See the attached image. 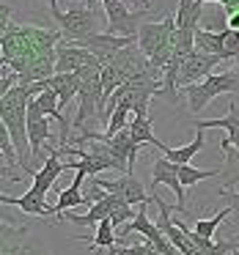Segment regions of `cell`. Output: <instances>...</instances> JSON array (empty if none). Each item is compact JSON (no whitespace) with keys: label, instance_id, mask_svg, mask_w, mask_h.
<instances>
[{"label":"cell","instance_id":"cell-19","mask_svg":"<svg viewBox=\"0 0 239 255\" xmlns=\"http://www.w3.org/2000/svg\"><path fill=\"white\" fill-rule=\"evenodd\" d=\"M0 255H41V250L36 247L30 239H25V231L22 228H17V231H11V228H3V253Z\"/></svg>","mask_w":239,"mask_h":255},{"label":"cell","instance_id":"cell-31","mask_svg":"<svg viewBox=\"0 0 239 255\" xmlns=\"http://www.w3.org/2000/svg\"><path fill=\"white\" fill-rule=\"evenodd\" d=\"M220 198L226 200V206L231 209V217H237L239 220V192H234V189H220Z\"/></svg>","mask_w":239,"mask_h":255},{"label":"cell","instance_id":"cell-2","mask_svg":"<svg viewBox=\"0 0 239 255\" xmlns=\"http://www.w3.org/2000/svg\"><path fill=\"white\" fill-rule=\"evenodd\" d=\"M30 99H33L30 85H17L6 96H0V124L11 134V143L17 148L19 159H22V170L28 176H36L39 167L30 165L33 154H30V140H28V105H30Z\"/></svg>","mask_w":239,"mask_h":255},{"label":"cell","instance_id":"cell-34","mask_svg":"<svg viewBox=\"0 0 239 255\" xmlns=\"http://www.w3.org/2000/svg\"><path fill=\"white\" fill-rule=\"evenodd\" d=\"M83 6H88V8H99L102 6V0H80ZM74 6H77V0H74Z\"/></svg>","mask_w":239,"mask_h":255},{"label":"cell","instance_id":"cell-37","mask_svg":"<svg viewBox=\"0 0 239 255\" xmlns=\"http://www.w3.org/2000/svg\"><path fill=\"white\" fill-rule=\"evenodd\" d=\"M234 239H237V242H239V233H237V236H234Z\"/></svg>","mask_w":239,"mask_h":255},{"label":"cell","instance_id":"cell-20","mask_svg":"<svg viewBox=\"0 0 239 255\" xmlns=\"http://www.w3.org/2000/svg\"><path fill=\"white\" fill-rule=\"evenodd\" d=\"M204 17V6L198 0H179L176 8V30L179 33H195Z\"/></svg>","mask_w":239,"mask_h":255},{"label":"cell","instance_id":"cell-29","mask_svg":"<svg viewBox=\"0 0 239 255\" xmlns=\"http://www.w3.org/2000/svg\"><path fill=\"white\" fill-rule=\"evenodd\" d=\"M19 85V74L14 72L11 66H6V63H0V96H6L11 88H17Z\"/></svg>","mask_w":239,"mask_h":255},{"label":"cell","instance_id":"cell-28","mask_svg":"<svg viewBox=\"0 0 239 255\" xmlns=\"http://www.w3.org/2000/svg\"><path fill=\"white\" fill-rule=\"evenodd\" d=\"M110 255H165V253H160L151 242H146V244H129V247H121V244H118Z\"/></svg>","mask_w":239,"mask_h":255},{"label":"cell","instance_id":"cell-14","mask_svg":"<svg viewBox=\"0 0 239 255\" xmlns=\"http://www.w3.org/2000/svg\"><path fill=\"white\" fill-rule=\"evenodd\" d=\"M102 69L99 58H94L91 52L80 50L77 44H66L61 41L55 50V74H72V72H80V69Z\"/></svg>","mask_w":239,"mask_h":255},{"label":"cell","instance_id":"cell-16","mask_svg":"<svg viewBox=\"0 0 239 255\" xmlns=\"http://www.w3.org/2000/svg\"><path fill=\"white\" fill-rule=\"evenodd\" d=\"M0 203L17 206L19 211H25V214H30V217H58L55 206H52L47 198L36 195L33 189H28V192L19 195V198H8V195H0Z\"/></svg>","mask_w":239,"mask_h":255},{"label":"cell","instance_id":"cell-15","mask_svg":"<svg viewBox=\"0 0 239 255\" xmlns=\"http://www.w3.org/2000/svg\"><path fill=\"white\" fill-rule=\"evenodd\" d=\"M50 121L52 118L44 116V113L39 110V105L30 99V105H28V140H30V154H33V159L41 154V148L52 140Z\"/></svg>","mask_w":239,"mask_h":255},{"label":"cell","instance_id":"cell-17","mask_svg":"<svg viewBox=\"0 0 239 255\" xmlns=\"http://www.w3.org/2000/svg\"><path fill=\"white\" fill-rule=\"evenodd\" d=\"M80 85H83L80 72H72V74H52V77L44 80V88L55 91L58 99H61V113L66 110V105L80 94Z\"/></svg>","mask_w":239,"mask_h":255},{"label":"cell","instance_id":"cell-12","mask_svg":"<svg viewBox=\"0 0 239 255\" xmlns=\"http://www.w3.org/2000/svg\"><path fill=\"white\" fill-rule=\"evenodd\" d=\"M63 156H66V151L61 148V145H55V148H50V156H47V162L39 167V173L33 176V192L41 195V198H47V192H50L52 187H58V176H61L66 167H72V162H63Z\"/></svg>","mask_w":239,"mask_h":255},{"label":"cell","instance_id":"cell-9","mask_svg":"<svg viewBox=\"0 0 239 255\" xmlns=\"http://www.w3.org/2000/svg\"><path fill=\"white\" fill-rule=\"evenodd\" d=\"M94 181L99 184V187L105 189V192L118 195V198H121L127 206H146L149 200L154 203V195H146L143 184H140L138 178H135V173H124L121 178H116V181H107V178L96 176Z\"/></svg>","mask_w":239,"mask_h":255},{"label":"cell","instance_id":"cell-21","mask_svg":"<svg viewBox=\"0 0 239 255\" xmlns=\"http://www.w3.org/2000/svg\"><path fill=\"white\" fill-rule=\"evenodd\" d=\"M195 50L226 61V41H223V33H215V30H204V28L195 30Z\"/></svg>","mask_w":239,"mask_h":255},{"label":"cell","instance_id":"cell-5","mask_svg":"<svg viewBox=\"0 0 239 255\" xmlns=\"http://www.w3.org/2000/svg\"><path fill=\"white\" fill-rule=\"evenodd\" d=\"M237 91H239V69H226V72L209 74L204 83L184 88V96H187L190 113H201L212 99H217L223 94H237Z\"/></svg>","mask_w":239,"mask_h":255},{"label":"cell","instance_id":"cell-7","mask_svg":"<svg viewBox=\"0 0 239 255\" xmlns=\"http://www.w3.org/2000/svg\"><path fill=\"white\" fill-rule=\"evenodd\" d=\"M220 63H223V58L193 50L182 61V69H179V88H190V85H195V83H204L209 74H215V69L220 66Z\"/></svg>","mask_w":239,"mask_h":255},{"label":"cell","instance_id":"cell-8","mask_svg":"<svg viewBox=\"0 0 239 255\" xmlns=\"http://www.w3.org/2000/svg\"><path fill=\"white\" fill-rule=\"evenodd\" d=\"M132 44H138V39H124V36H113V33H96V36H91V39L80 41L77 47L85 52H91L94 58H99L102 66H107V63H113Z\"/></svg>","mask_w":239,"mask_h":255},{"label":"cell","instance_id":"cell-30","mask_svg":"<svg viewBox=\"0 0 239 255\" xmlns=\"http://www.w3.org/2000/svg\"><path fill=\"white\" fill-rule=\"evenodd\" d=\"M223 41H226V61H239V30L226 28Z\"/></svg>","mask_w":239,"mask_h":255},{"label":"cell","instance_id":"cell-32","mask_svg":"<svg viewBox=\"0 0 239 255\" xmlns=\"http://www.w3.org/2000/svg\"><path fill=\"white\" fill-rule=\"evenodd\" d=\"M198 3H201V6H204V3H217V6L228 14V17L239 11V0H198Z\"/></svg>","mask_w":239,"mask_h":255},{"label":"cell","instance_id":"cell-22","mask_svg":"<svg viewBox=\"0 0 239 255\" xmlns=\"http://www.w3.org/2000/svg\"><path fill=\"white\" fill-rule=\"evenodd\" d=\"M204 129H198V134L193 137V143L190 145H182V148H171L168 145L162 154H165V159H171V162H176V165H190L193 162V156L198 154V151H204Z\"/></svg>","mask_w":239,"mask_h":255},{"label":"cell","instance_id":"cell-35","mask_svg":"<svg viewBox=\"0 0 239 255\" xmlns=\"http://www.w3.org/2000/svg\"><path fill=\"white\" fill-rule=\"evenodd\" d=\"M41 3L47 6V11H50V8H58V0H41Z\"/></svg>","mask_w":239,"mask_h":255},{"label":"cell","instance_id":"cell-6","mask_svg":"<svg viewBox=\"0 0 239 255\" xmlns=\"http://www.w3.org/2000/svg\"><path fill=\"white\" fill-rule=\"evenodd\" d=\"M102 8H105V33L124 36V39H138L146 17L151 14V11H132L121 0H102Z\"/></svg>","mask_w":239,"mask_h":255},{"label":"cell","instance_id":"cell-26","mask_svg":"<svg viewBox=\"0 0 239 255\" xmlns=\"http://www.w3.org/2000/svg\"><path fill=\"white\" fill-rule=\"evenodd\" d=\"M215 176H220V170H198L193 165H179V178H182L184 189H193L198 181H206V178H215Z\"/></svg>","mask_w":239,"mask_h":255},{"label":"cell","instance_id":"cell-27","mask_svg":"<svg viewBox=\"0 0 239 255\" xmlns=\"http://www.w3.org/2000/svg\"><path fill=\"white\" fill-rule=\"evenodd\" d=\"M0 151H3V162H6V165L22 167V159H19L17 148H14V143H11V134L6 132V127H3V124H0Z\"/></svg>","mask_w":239,"mask_h":255},{"label":"cell","instance_id":"cell-24","mask_svg":"<svg viewBox=\"0 0 239 255\" xmlns=\"http://www.w3.org/2000/svg\"><path fill=\"white\" fill-rule=\"evenodd\" d=\"M220 178L226 184V189H234L239 184V148L226 151V159H223V167H220Z\"/></svg>","mask_w":239,"mask_h":255},{"label":"cell","instance_id":"cell-38","mask_svg":"<svg viewBox=\"0 0 239 255\" xmlns=\"http://www.w3.org/2000/svg\"><path fill=\"white\" fill-rule=\"evenodd\" d=\"M149 3H151V0H149Z\"/></svg>","mask_w":239,"mask_h":255},{"label":"cell","instance_id":"cell-1","mask_svg":"<svg viewBox=\"0 0 239 255\" xmlns=\"http://www.w3.org/2000/svg\"><path fill=\"white\" fill-rule=\"evenodd\" d=\"M63 41L61 30L36 25H8L0 36V63L19 74V85H33L55 74V50Z\"/></svg>","mask_w":239,"mask_h":255},{"label":"cell","instance_id":"cell-4","mask_svg":"<svg viewBox=\"0 0 239 255\" xmlns=\"http://www.w3.org/2000/svg\"><path fill=\"white\" fill-rule=\"evenodd\" d=\"M52 19L61 28V36L66 44H80V41L91 39L96 33H105L102 30V14L105 8H88V6H72L69 11H61V8H50Z\"/></svg>","mask_w":239,"mask_h":255},{"label":"cell","instance_id":"cell-10","mask_svg":"<svg viewBox=\"0 0 239 255\" xmlns=\"http://www.w3.org/2000/svg\"><path fill=\"white\" fill-rule=\"evenodd\" d=\"M190 127L195 129H226V137H223L220 148L226 154L228 148H239V107L231 99L228 105V116L226 118H187Z\"/></svg>","mask_w":239,"mask_h":255},{"label":"cell","instance_id":"cell-13","mask_svg":"<svg viewBox=\"0 0 239 255\" xmlns=\"http://www.w3.org/2000/svg\"><path fill=\"white\" fill-rule=\"evenodd\" d=\"M124 206H127V203H124L118 195H110V192H107V198L99 200V203H94V206H88V211H85V214L66 211V214H63V220L74 222L77 228H96L102 220H110V217L116 214L118 209H124Z\"/></svg>","mask_w":239,"mask_h":255},{"label":"cell","instance_id":"cell-23","mask_svg":"<svg viewBox=\"0 0 239 255\" xmlns=\"http://www.w3.org/2000/svg\"><path fill=\"white\" fill-rule=\"evenodd\" d=\"M129 132H132V140L138 145H154V148L165 151L168 145L162 143V140L154 137V132H151V118H132L129 121Z\"/></svg>","mask_w":239,"mask_h":255},{"label":"cell","instance_id":"cell-18","mask_svg":"<svg viewBox=\"0 0 239 255\" xmlns=\"http://www.w3.org/2000/svg\"><path fill=\"white\" fill-rule=\"evenodd\" d=\"M77 239L88 244L94 255L113 253V250H116V244H118V239H116V225H113V220H102L99 225H96V233H94V236H77Z\"/></svg>","mask_w":239,"mask_h":255},{"label":"cell","instance_id":"cell-25","mask_svg":"<svg viewBox=\"0 0 239 255\" xmlns=\"http://www.w3.org/2000/svg\"><path fill=\"white\" fill-rule=\"evenodd\" d=\"M228 217H231V209H228V206H223V209L217 211L215 217H209V220H195L190 228H193L195 233H201V236H206V239H215L217 225H223V222H226Z\"/></svg>","mask_w":239,"mask_h":255},{"label":"cell","instance_id":"cell-36","mask_svg":"<svg viewBox=\"0 0 239 255\" xmlns=\"http://www.w3.org/2000/svg\"><path fill=\"white\" fill-rule=\"evenodd\" d=\"M231 255H239V247H237V250H234V253H231Z\"/></svg>","mask_w":239,"mask_h":255},{"label":"cell","instance_id":"cell-3","mask_svg":"<svg viewBox=\"0 0 239 255\" xmlns=\"http://www.w3.org/2000/svg\"><path fill=\"white\" fill-rule=\"evenodd\" d=\"M138 47L151 63V72L162 77V69L176 50V14H165L157 22H143L138 33Z\"/></svg>","mask_w":239,"mask_h":255},{"label":"cell","instance_id":"cell-33","mask_svg":"<svg viewBox=\"0 0 239 255\" xmlns=\"http://www.w3.org/2000/svg\"><path fill=\"white\" fill-rule=\"evenodd\" d=\"M127 8H132V11H154V6H151L149 0H121Z\"/></svg>","mask_w":239,"mask_h":255},{"label":"cell","instance_id":"cell-11","mask_svg":"<svg viewBox=\"0 0 239 255\" xmlns=\"http://www.w3.org/2000/svg\"><path fill=\"white\" fill-rule=\"evenodd\" d=\"M151 187H168L173 195H176V211H187V195H184L176 162L154 159V165H151Z\"/></svg>","mask_w":239,"mask_h":255}]
</instances>
